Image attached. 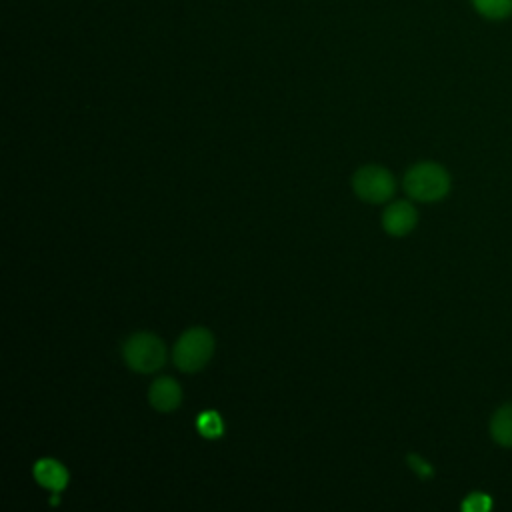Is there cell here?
Returning a JSON list of instances; mask_svg holds the SVG:
<instances>
[{"label": "cell", "mask_w": 512, "mask_h": 512, "mask_svg": "<svg viewBox=\"0 0 512 512\" xmlns=\"http://www.w3.org/2000/svg\"><path fill=\"white\" fill-rule=\"evenodd\" d=\"M404 190L410 198L420 202H436L450 190L448 172L434 162L414 164L404 176Z\"/></svg>", "instance_id": "cell-1"}, {"label": "cell", "mask_w": 512, "mask_h": 512, "mask_svg": "<svg viewBox=\"0 0 512 512\" xmlns=\"http://www.w3.org/2000/svg\"><path fill=\"white\" fill-rule=\"evenodd\" d=\"M122 356H124V362L128 364V368H132L134 372L150 374L164 366L166 348L156 334L138 332V334H132L124 342Z\"/></svg>", "instance_id": "cell-2"}, {"label": "cell", "mask_w": 512, "mask_h": 512, "mask_svg": "<svg viewBox=\"0 0 512 512\" xmlns=\"http://www.w3.org/2000/svg\"><path fill=\"white\" fill-rule=\"evenodd\" d=\"M214 352V336L206 328H190L186 330L176 346H174V364L182 372H198L202 370Z\"/></svg>", "instance_id": "cell-3"}, {"label": "cell", "mask_w": 512, "mask_h": 512, "mask_svg": "<svg viewBox=\"0 0 512 512\" xmlns=\"http://www.w3.org/2000/svg\"><path fill=\"white\" fill-rule=\"evenodd\" d=\"M352 188L358 198L370 204H380L392 198L396 190L394 176L382 168V166H362L354 176H352Z\"/></svg>", "instance_id": "cell-4"}, {"label": "cell", "mask_w": 512, "mask_h": 512, "mask_svg": "<svg viewBox=\"0 0 512 512\" xmlns=\"http://www.w3.org/2000/svg\"><path fill=\"white\" fill-rule=\"evenodd\" d=\"M416 222H418V212L406 200H398L390 204L382 214V226L392 236H406L408 232L414 230Z\"/></svg>", "instance_id": "cell-5"}, {"label": "cell", "mask_w": 512, "mask_h": 512, "mask_svg": "<svg viewBox=\"0 0 512 512\" xmlns=\"http://www.w3.org/2000/svg\"><path fill=\"white\" fill-rule=\"evenodd\" d=\"M32 474H34V480L52 490L54 492V498H52V504L58 502V494L60 490H64L68 486V470L54 458H40L34 468H32Z\"/></svg>", "instance_id": "cell-6"}, {"label": "cell", "mask_w": 512, "mask_h": 512, "mask_svg": "<svg viewBox=\"0 0 512 512\" xmlns=\"http://www.w3.org/2000/svg\"><path fill=\"white\" fill-rule=\"evenodd\" d=\"M148 400L158 412H172L182 402V388L170 376H160L148 390Z\"/></svg>", "instance_id": "cell-7"}, {"label": "cell", "mask_w": 512, "mask_h": 512, "mask_svg": "<svg viewBox=\"0 0 512 512\" xmlns=\"http://www.w3.org/2000/svg\"><path fill=\"white\" fill-rule=\"evenodd\" d=\"M490 434L498 444L512 448V402L494 412L490 420Z\"/></svg>", "instance_id": "cell-8"}, {"label": "cell", "mask_w": 512, "mask_h": 512, "mask_svg": "<svg viewBox=\"0 0 512 512\" xmlns=\"http://www.w3.org/2000/svg\"><path fill=\"white\" fill-rule=\"evenodd\" d=\"M196 430L204 438L214 440V438H220L224 434V422H222V418L216 410H204L196 418Z\"/></svg>", "instance_id": "cell-9"}, {"label": "cell", "mask_w": 512, "mask_h": 512, "mask_svg": "<svg viewBox=\"0 0 512 512\" xmlns=\"http://www.w3.org/2000/svg\"><path fill=\"white\" fill-rule=\"evenodd\" d=\"M474 8L492 20L498 18H506L508 14H512V0H472Z\"/></svg>", "instance_id": "cell-10"}, {"label": "cell", "mask_w": 512, "mask_h": 512, "mask_svg": "<svg viewBox=\"0 0 512 512\" xmlns=\"http://www.w3.org/2000/svg\"><path fill=\"white\" fill-rule=\"evenodd\" d=\"M490 508H492V500L484 492H472L462 502L464 512H488Z\"/></svg>", "instance_id": "cell-11"}, {"label": "cell", "mask_w": 512, "mask_h": 512, "mask_svg": "<svg viewBox=\"0 0 512 512\" xmlns=\"http://www.w3.org/2000/svg\"><path fill=\"white\" fill-rule=\"evenodd\" d=\"M408 464H410V468H412L420 478H428V476L434 474L432 466H430L424 458H420L418 454H408Z\"/></svg>", "instance_id": "cell-12"}]
</instances>
